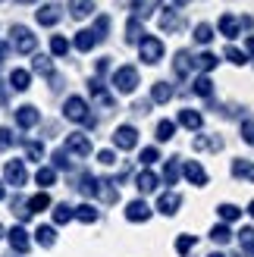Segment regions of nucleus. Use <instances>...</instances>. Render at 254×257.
<instances>
[{
    "label": "nucleus",
    "mask_w": 254,
    "mask_h": 257,
    "mask_svg": "<svg viewBox=\"0 0 254 257\" xmlns=\"http://www.w3.org/2000/svg\"><path fill=\"white\" fill-rule=\"evenodd\" d=\"M97 160L104 166H113V163H116V154H113V151H97Z\"/></svg>",
    "instance_id": "nucleus-51"
},
{
    "label": "nucleus",
    "mask_w": 254,
    "mask_h": 257,
    "mask_svg": "<svg viewBox=\"0 0 254 257\" xmlns=\"http://www.w3.org/2000/svg\"><path fill=\"white\" fill-rule=\"evenodd\" d=\"M63 116L72 119V122H82V125H94V116H91V110H88L85 97H66V104H63Z\"/></svg>",
    "instance_id": "nucleus-1"
},
{
    "label": "nucleus",
    "mask_w": 254,
    "mask_h": 257,
    "mask_svg": "<svg viewBox=\"0 0 254 257\" xmlns=\"http://www.w3.org/2000/svg\"><path fill=\"white\" fill-rule=\"evenodd\" d=\"M238 241H242V248L254 251V229H251V226H245L242 232H238Z\"/></svg>",
    "instance_id": "nucleus-45"
},
{
    "label": "nucleus",
    "mask_w": 254,
    "mask_h": 257,
    "mask_svg": "<svg viewBox=\"0 0 254 257\" xmlns=\"http://www.w3.org/2000/svg\"><path fill=\"white\" fill-rule=\"evenodd\" d=\"M63 151L75 154V157H88V154H91V138L82 135V132H72V135H66V148Z\"/></svg>",
    "instance_id": "nucleus-6"
},
{
    "label": "nucleus",
    "mask_w": 254,
    "mask_h": 257,
    "mask_svg": "<svg viewBox=\"0 0 254 257\" xmlns=\"http://www.w3.org/2000/svg\"><path fill=\"white\" fill-rule=\"evenodd\" d=\"M7 238H10V248L16 251V254H25L32 248V238H29V232H25L22 226H13L10 232H7Z\"/></svg>",
    "instance_id": "nucleus-8"
},
{
    "label": "nucleus",
    "mask_w": 254,
    "mask_h": 257,
    "mask_svg": "<svg viewBox=\"0 0 254 257\" xmlns=\"http://www.w3.org/2000/svg\"><path fill=\"white\" fill-rule=\"evenodd\" d=\"M217 63H220V60H217V54H210V50H204V54L198 57V66L204 69V72H210L213 66H217Z\"/></svg>",
    "instance_id": "nucleus-41"
},
{
    "label": "nucleus",
    "mask_w": 254,
    "mask_h": 257,
    "mask_svg": "<svg viewBox=\"0 0 254 257\" xmlns=\"http://www.w3.org/2000/svg\"><path fill=\"white\" fill-rule=\"evenodd\" d=\"M113 145L119 151H132L138 145V128L135 125H119L116 132H113Z\"/></svg>",
    "instance_id": "nucleus-7"
},
{
    "label": "nucleus",
    "mask_w": 254,
    "mask_h": 257,
    "mask_svg": "<svg viewBox=\"0 0 254 257\" xmlns=\"http://www.w3.org/2000/svg\"><path fill=\"white\" fill-rule=\"evenodd\" d=\"M217 213H220V220H223V223H235L238 216H242V207H235V204H220Z\"/></svg>",
    "instance_id": "nucleus-29"
},
{
    "label": "nucleus",
    "mask_w": 254,
    "mask_h": 257,
    "mask_svg": "<svg viewBox=\"0 0 254 257\" xmlns=\"http://www.w3.org/2000/svg\"><path fill=\"white\" fill-rule=\"evenodd\" d=\"M94 44H97V38H94V32H91V29H85V32L75 35V47H79L82 54H88V50H91Z\"/></svg>",
    "instance_id": "nucleus-27"
},
{
    "label": "nucleus",
    "mask_w": 254,
    "mask_h": 257,
    "mask_svg": "<svg viewBox=\"0 0 254 257\" xmlns=\"http://www.w3.org/2000/svg\"><path fill=\"white\" fill-rule=\"evenodd\" d=\"M157 4H160L163 10H167V13H176V10H182V7L188 4V0H157Z\"/></svg>",
    "instance_id": "nucleus-48"
},
{
    "label": "nucleus",
    "mask_w": 254,
    "mask_h": 257,
    "mask_svg": "<svg viewBox=\"0 0 254 257\" xmlns=\"http://www.w3.org/2000/svg\"><path fill=\"white\" fill-rule=\"evenodd\" d=\"M188 66H192V60H188V50H179L173 60V72H176V79H185L188 75Z\"/></svg>",
    "instance_id": "nucleus-23"
},
{
    "label": "nucleus",
    "mask_w": 254,
    "mask_h": 257,
    "mask_svg": "<svg viewBox=\"0 0 254 257\" xmlns=\"http://www.w3.org/2000/svg\"><path fill=\"white\" fill-rule=\"evenodd\" d=\"M142 38H145L142 22H138V19H129V22H125V41H129V44H138Z\"/></svg>",
    "instance_id": "nucleus-28"
},
{
    "label": "nucleus",
    "mask_w": 254,
    "mask_h": 257,
    "mask_svg": "<svg viewBox=\"0 0 254 257\" xmlns=\"http://www.w3.org/2000/svg\"><path fill=\"white\" fill-rule=\"evenodd\" d=\"M32 69H35L38 75H54V66H50L47 57H35V60H32Z\"/></svg>",
    "instance_id": "nucleus-39"
},
{
    "label": "nucleus",
    "mask_w": 254,
    "mask_h": 257,
    "mask_svg": "<svg viewBox=\"0 0 254 257\" xmlns=\"http://www.w3.org/2000/svg\"><path fill=\"white\" fill-rule=\"evenodd\" d=\"M192 151H223V138L220 135H198L195 141H192Z\"/></svg>",
    "instance_id": "nucleus-14"
},
{
    "label": "nucleus",
    "mask_w": 254,
    "mask_h": 257,
    "mask_svg": "<svg viewBox=\"0 0 254 257\" xmlns=\"http://www.w3.org/2000/svg\"><path fill=\"white\" fill-rule=\"evenodd\" d=\"M157 185H160V179L151 173V170H142L135 176V188L142 191V195H151V191H157Z\"/></svg>",
    "instance_id": "nucleus-13"
},
{
    "label": "nucleus",
    "mask_w": 254,
    "mask_h": 257,
    "mask_svg": "<svg viewBox=\"0 0 254 257\" xmlns=\"http://www.w3.org/2000/svg\"><path fill=\"white\" fill-rule=\"evenodd\" d=\"M210 257H226V254H210Z\"/></svg>",
    "instance_id": "nucleus-57"
},
{
    "label": "nucleus",
    "mask_w": 254,
    "mask_h": 257,
    "mask_svg": "<svg viewBox=\"0 0 254 257\" xmlns=\"http://www.w3.org/2000/svg\"><path fill=\"white\" fill-rule=\"evenodd\" d=\"M160 29L163 32H179V19H176L173 13H163V16H160Z\"/></svg>",
    "instance_id": "nucleus-43"
},
{
    "label": "nucleus",
    "mask_w": 254,
    "mask_h": 257,
    "mask_svg": "<svg viewBox=\"0 0 254 257\" xmlns=\"http://www.w3.org/2000/svg\"><path fill=\"white\" fill-rule=\"evenodd\" d=\"M179 204H182V198L176 195V191H163V195L157 198V210H160L163 216H173L176 210H179Z\"/></svg>",
    "instance_id": "nucleus-11"
},
{
    "label": "nucleus",
    "mask_w": 254,
    "mask_h": 257,
    "mask_svg": "<svg viewBox=\"0 0 254 257\" xmlns=\"http://www.w3.org/2000/svg\"><path fill=\"white\" fill-rule=\"evenodd\" d=\"M248 213H251V216H254V201H251V204H248Z\"/></svg>",
    "instance_id": "nucleus-55"
},
{
    "label": "nucleus",
    "mask_w": 254,
    "mask_h": 257,
    "mask_svg": "<svg viewBox=\"0 0 254 257\" xmlns=\"http://www.w3.org/2000/svg\"><path fill=\"white\" fill-rule=\"evenodd\" d=\"M238 32H242V22H238L232 13H226V16L220 19V35H226V38H238Z\"/></svg>",
    "instance_id": "nucleus-17"
},
{
    "label": "nucleus",
    "mask_w": 254,
    "mask_h": 257,
    "mask_svg": "<svg viewBox=\"0 0 254 257\" xmlns=\"http://www.w3.org/2000/svg\"><path fill=\"white\" fill-rule=\"evenodd\" d=\"M0 238H4V226H0Z\"/></svg>",
    "instance_id": "nucleus-58"
},
{
    "label": "nucleus",
    "mask_w": 254,
    "mask_h": 257,
    "mask_svg": "<svg viewBox=\"0 0 254 257\" xmlns=\"http://www.w3.org/2000/svg\"><path fill=\"white\" fill-rule=\"evenodd\" d=\"M19 4H35V0H19Z\"/></svg>",
    "instance_id": "nucleus-56"
},
{
    "label": "nucleus",
    "mask_w": 254,
    "mask_h": 257,
    "mask_svg": "<svg viewBox=\"0 0 254 257\" xmlns=\"http://www.w3.org/2000/svg\"><path fill=\"white\" fill-rule=\"evenodd\" d=\"M195 41H198V44H210V41H213V29H210L207 22H201L198 29H195Z\"/></svg>",
    "instance_id": "nucleus-37"
},
{
    "label": "nucleus",
    "mask_w": 254,
    "mask_h": 257,
    "mask_svg": "<svg viewBox=\"0 0 254 257\" xmlns=\"http://www.w3.org/2000/svg\"><path fill=\"white\" fill-rule=\"evenodd\" d=\"M226 60H229V63H235V66H242V63H245L248 57H245L238 47H226Z\"/></svg>",
    "instance_id": "nucleus-46"
},
{
    "label": "nucleus",
    "mask_w": 254,
    "mask_h": 257,
    "mask_svg": "<svg viewBox=\"0 0 254 257\" xmlns=\"http://www.w3.org/2000/svg\"><path fill=\"white\" fill-rule=\"evenodd\" d=\"M179 125H185L188 132H198V128L204 125V119H201L198 110H182V113H179Z\"/></svg>",
    "instance_id": "nucleus-19"
},
{
    "label": "nucleus",
    "mask_w": 254,
    "mask_h": 257,
    "mask_svg": "<svg viewBox=\"0 0 254 257\" xmlns=\"http://www.w3.org/2000/svg\"><path fill=\"white\" fill-rule=\"evenodd\" d=\"M10 85H13V91H29L32 75L25 72V69H13V72H10Z\"/></svg>",
    "instance_id": "nucleus-20"
},
{
    "label": "nucleus",
    "mask_w": 254,
    "mask_h": 257,
    "mask_svg": "<svg viewBox=\"0 0 254 257\" xmlns=\"http://www.w3.org/2000/svg\"><path fill=\"white\" fill-rule=\"evenodd\" d=\"M176 135V122L173 119H160L157 122V141H173Z\"/></svg>",
    "instance_id": "nucleus-31"
},
{
    "label": "nucleus",
    "mask_w": 254,
    "mask_h": 257,
    "mask_svg": "<svg viewBox=\"0 0 254 257\" xmlns=\"http://www.w3.org/2000/svg\"><path fill=\"white\" fill-rule=\"evenodd\" d=\"M125 220H129V223H145V220H151V207L142 198L129 201V204H125Z\"/></svg>",
    "instance_id": "nucleus-9"
},
{
    "label": "nucleus",
    "mask_w": 254,
    "mask_h": 257,
    "mask_svg": "<svg viewBox=\"0 0 254 257\" xmlns=\"http://www.w3.org/2000/svg\"><path fill=\"white\" fill-rule=\"evenodd\" d=\"M54 170H69V157H66V151H57V154H54Z\"/></svg>",
    "instance_id": "nucleus-49"
},
{
    "label": "nucleus",
    "mask_w": 254,
    "mask_h": 257,
    "mask_svg": "<svg viewBox=\"0 0 254 257\" xmlns=\"http://www.w3.org/2000/svg\"><path fill=\"white\" fill-rule=\"evenodd\" d=\"M35 182L41 185V188H50V185L57 182V170H54V166H41V170L35 173Z\"/></svg>",
    "instance_id": "nucleus-26"
},
{
    "label": "nucleus",
    "mask_w": 254,
    "mask_h": 257,
    "mask_svg": "<svg viewBox=\"0 0 254 257\" xmlns=\"http://www.w3.org/2000/svg\"><path fill=\"white\" fill-rule=\"evenodd\" d=\"M13 47L19 50V54H35L38 47V38L25 29V25H13Z\"/></svg>",
    "instance_id": "nucleus-4"
},
{
    "label": "nucleus",
    "mask_w": 254,
    "mask_h": 257,
    "mask_svg": "<svg viewBox=\"0 0 254 257\" xmlns=\"http://www.w3.org/2000/svg\"><path fill=\"white\" fill-rule=\"evenodd\" d=\"M25 157H29V160H41L44 157V145H41V141H25Z\"/></svg>",
    "instance_id": "nucleus-38"
},
{
    "label": "nucleus",
    "mask_w": 254,
    "mask_h": 257,
    "mask_svg": "<svg viewBox=\"0 0 254 257\" xmlns=\"http://www.w3.org/2000/svg\"><path fill=\"white\" fill-rule=\"evenodd\" d=\"M232 176L254 182V163H251V160H232Z\"/></svg>",
    "instance_id": "nucleus-24"
},
{
    "label": "nucleus",
    "mask_w": 254,
    "mask_h": 257,
    "mask_svg": "<svg viewBox=\"0 0 254 257\" xmlns=\"http://www.w3.org/2000/svg\"><path fill=\"white\" fill-rule=\"evenodd\" d=\"M35 241H38L41 248H54L57 229H54V226H38V229H35Z\"/></svg>",
    "instance_id": "nucleus-18"
},
{
    "label": "nucleus",
    "mask_w": 254,
    "mask_h": 257,
    "mask_svg": "<svg viewBox=\"0 0 254 257\" xmlns=\"http://www.w3.org/2000/svg\"><path fill=\"white\" fill-rule=\"evenodd\" d=\"M195 251V235H179V238H176V254H192Z\"/></svg>",
    "instance_id": "nucleus-36"
},
{
    "label": "nucleus",
    "mask_w": 254,
    "mask_h": 257,
    "mask_svg": "<svg viewBox=\"0 0 254 257\" xmlns=\"http://www.w3.org/2000/svg\"><path fill=\"white\" fill-rule=\"evenodd\" d=\"M79 191H82V195H97V179L91 173H85L79 179Z\"/></svg>",
    "instance_id": "nucleus-35"
},
{
    "label": "nucleus",
    "mask_w": 254,
    "mask_h": 257,
    "mask_svg": "<svg viewBox=\"0 0 254 257\" xmlns=\"http://www.w3.org/2000/svg\"><path fill=\"white\" fill-rule=\"evenodd\" d=\"M242 138L254 148V122H251V119H245V122H242Z\"/></svg>",
    "instance_id": "nucleus-50"
},
{
    "label": "nucleus",
    "mask_w": 254,
    "mask_h": 257,
    "mask_svg": "<svg viewBox=\"0 0 254 257\" xmlns=\"http://www.w3.org/2000/svg\"><path fill=\"white\" fill-rule=\"evenodd\" d=\"M50 50H54V57H66L69 54V41L63 35H54L50 38Z\"/></svg>",
    "instance_id": "nucleus-34"
},
{
    "label": "nucleus",
    "mask_w": 254,
    "mask_h": 257,
    "mask_svg": "<svg viewBox=\"0 0 254 257\" xmlns=\"http://www.w3.org/2000/svg\"><path fill=\"white\" fill-rule=\"evenodd\" d=\"M25 207H29V213H41V210L50 207V195H47V191H38L35 198L25 201Z\"/></svg>",
    "instance_id": "nucleus-22"
},
{
    "label": "nucleus",
    "mask_w": 254,
    "mask_h": 257,
    "mask_svg": "<svg viewBox=\"0 0 254 257\" xmlns=\"http://www.w3.org/2000/svg\"><path fill=\"white\" fill-rule=\"evenodd\" d=\"M72 220L94 223L97 220V207H94V204H79V207H72Z\"/></svg>",
    "instance_id": "nucleus-21"
},
{
    "label": "nucleus",
    "mask_w": 254,
    "mask_h": 257,
    "mask_svg": "<svg viewBox=\"0 0 254 257\" xmlns=\"http://www.w3.org/2000/svg\"><path fill=\"white\" fill-rule=\"evenodd\" d=\"M245 47H248V54H251V60H254V35H248V38H245Z\"/></svg>",
    "instance_id": "nucleus-52"
},
{
    "label": "nucleus",
    "mask_w": 254,
    "mask_h": 257,
    "mask_svg": "<svg viewBox=\"0 0 254 257\" xmlns=\"http://www.w3.org/2000/svg\"><path fill=\"white\" fill-rule=\"evenodd\" d=\"M13 145H16V135H13L7 125H0V151H10Z\"/></svg>",
    "instance_id": "nucleus-44"
},
{
    "label": "nucleus",
    "mask_w": 254,
    "mask_h": 257,
    "mask_svg": "<svg viewBox=\"0 0 254 257\" xmlns=\"http://www.w3.org/2000/svg\"><path fill=\"white\" fill-rule=\"evenodd\" d=\"M0 100H7V91H4V82H0Z\"/></svg>",
    "instance_id": "nucleus-54"
},
{
    "label": "nucleus",
    "mask_w": 254,
    "mask_h": 257,
    "mask_svg": "<svg viewBox=\"0 0 254 257\" xmlns=\"http://www.w3.org/2000/svg\"><path fill=\"white\" fill-rule=\"evenodd\" d=\"M170 97H173V88L167 82H157L154 88H151V100H154V104H167Z\"/></svg>",
    "instance_id": "nucleus-25"
},
{
    "label": "nucleus",
    "mask_w": 254,
    "mask_h": 257,
    "mask_svg": "<svg viewBox=\"0 0 254 257\" xmlns=\"http://www.w3.org/2000/svg\"><path fill=\"white\" fill-rule=\"evenodd\" d=\"M138 54H142V60L148 63V66H154V63L163 60V41L157 35H145L142 41H138Z\"/></svg>",
    "instance_id": "nucleus-2"
},
{
    "label": "nucleus",
    "mask_w": 254,
    "mask_h": 257,
    "mask_svg": "<svg viewBox=\"0 0 254 257\" xmlns=\"http://www.w3.org/2000/svg\"><path fill=\"white\" fill-rule=\"evenodd\" d=\"M94 13V0H69V16L72 19H88Z\"/></svg>",
    "instance_id": "nucleus-16"
},
{
    "label": "nucleus",
    "mask_w": 254,
    "mask_h": 257,
    "mask_svg": "<svg viewBox=\"0 0 254 257\" xmlns=\"http://www.w3.org/2000/svg\"><path fill=\"white\" fill-rule=\"evenodd\" d=\"M38 122H41V113H38L32 104H25V107L16 110V125L19 128H35Z\"/></svg>",
    "instance_id": "nucleus-10"
},
{
    "label": "nucleus",
    "mask_w": 254,
    "mask_h": 257,
    "mask_svg": "<svg viewBox=\"0 0 254 257\" xmlns=\"http://www.w3.org/2000/svg\"><path fill=\"white\" fill-rule=\"evenodd\" d=\"M113 88H116L119 94H132L138 88V69L135 66H119L113 72Z\"/></svg>",
    "instance_id": "nucleus-3"
},
{
    "label": "nucleus",
    "mask_w": 254,
    "mask_h": 257,
    "mask_svg": "<svg viewBox=\"0 0 254 257\" xmlns=\"http://www.w3.org/2000/svg\"><path fill=\"white\" fill-rule=\"evenodd\" d=\"M35 19H38V25H57L60 22V7L57 4H44L35 13Z\"/></svg>",
    "instance_id": "nucleus-15"
},
{
    "label": "nucleus",
    "mask_w": 254,
    "mask_h": 257,
    "mask_svg": "<svg viewBox=\"0 0 254 257\" xmlns=\"http://www.w3.org/2000/svg\"><path fill=\"white\" fill-rule=\"evenodd\" d=\"M210 238L217 241V245H226V241L232 238V229L226 226V223H220V226H213V229H210Z\"/></svg>",
    "instance_id": "nucleus-32"
},
{
    "label": "nucleus",
    "mask_w": 254,
    "mask_h": 257,
    "mask_svg": "<svg viewBox=\"0 0 254 257\" xmlns=\"http://www.w3.org/2000/svg\"><path fill=\"white\" fill-rule=\"evenodd\" d=\"M4 195H7V185H4V182H0V201H4Z\"/></svg>",
    "instance_id": "nucleus-53"
},
{
    "label": "nucleus",
    "mask_w": 254,
    "mask_h": 257,
    "mask_svg": "<svg viewBox=\"0 0 254 257\" xmlns=\"http://www.w3.org/2000/svg\"><path fill=\"white\" fill-rule=\"evenodd\" d=\"M4 179H7L4 185L22 188L25 179H29V173H25V163H22V160H7V166H4Z\"/></svg>",
    "instance_id": "nucleus-5"
},
{
    "label": "nucleus",
    "mask_w": 254,
    "mask_h": 257,
    "mask_svg": "<svg viewBox=\"0 0 254 257\" xmlns=\"http://www.w3.org/2000/svg\"><path fill=\"white\" fill-rule=\"evenodd\" d=\"M107 29H110V19L107 16H97V22H94V38H97V41H104V38H107Z\"/></svg>",
    "instance_id": "nucleus-42"
},
{
    "label": "nucleus",
    "mask_w": 254,
    "mask_h": 257,
    "mask_svg": "<svg viewBox=\"0 0 254 257\" xmlns=\"http://www.w3.org/2000/svg\"><path fill=\"white\" fill-rule=\"evenodd\" d=\"M157 160H160L157 148H145V151H142V166H151V163H157Z\"/></svg>",
    "instance_id": "nucleus-47"
},
{
    "label": "nucleus",
    "mask_w": 254,
    "mask_h": 257,
    "mask_svg": "<svg viewBox=\"0 0 254 257\" xmlns=\"http://www.w3.org/2000/svg\"><path fill=\"white\" fill-rule=\"evenodd\" d=\"M179 170H182V166H179V160H167V166H163V182H167V185H176V179H179Z\"/></svg>",
    "instance_id": "nucleus-30"
},
{
    "label": "nucleus",
    "mask_w": 254,
    "mask_h": 257,
    "mask_svg": "<svg viewBox=\"0 0 254 257\" xmlns=\"http://www.w3.org/2000/svg\"><path fill=\"white\" fill-rule=\"evenodd\" d=\"M195 94H201V97H210L213 94V82L207 79V75H201V79L195 82Z\"/></svg>",
    "instance_id": "nucleus-40"
},
{
    "label": "nucleus",
    "mask_w": 254,
    "mask_h": 257,
    "mask_svg": "<svg viewBox=\"0 0 254 257\" xmlns=\"http://www.w3.org/2000/svg\"><path fill=\"white\" fill-rule=\"evenodd\" d=\"M69 220H72V207H69L66 201L57 204V207H54V223H57V226H63V223H69Z\"/></svg>",
    "instance_id": "nucleus-33"
},
{
    "label": "nucleus",
    "mask_w": 254,
    "mask_h": 257,
    "mask_svg": "<svg viewBox=\"0 0 254 257\" xmlns=\"http://www.w3.org/2000/svg\"><path fill=\"white\" fill-rule=\"evenodd\" d=\"M182 173H185V179L192 185H207V173H204V166H201L198 160H188L185 166H182Z\"/></svg>",
    "instance_id": "nucleus-12"
}]
</instances>
